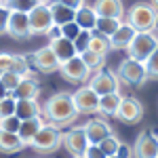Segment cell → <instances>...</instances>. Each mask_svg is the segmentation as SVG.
Here are the masks:
<instances>
[{
    "instance_id": "6da1fadb",
    "label": "cell",
    "mask_w": 158,
    "mask_h": 158,
    "mask_svg": "<svg viewBox=\"0 0 158 158\" xmlns=\"http://www.w3.org/2000/svg\"><path fill=\"white\" fill-rule=\"evenodd\" d=\"M80 114L74 106V97L72 93L68 91H59L55 95H51V99L44 103L42 108V118L47 124H53L57 129H63V127H70L76 122Z\"/></svg>"
},
{
    "instance_id": "7a4b0ae2",
    "label": "cell",
    "mask_w": 158,
    "mask_h": 158,
    "mask_svg": "<svg viewBox=\"0 0 158 158\" xmlns=\"http://www.w3.org/2000/svg\"><path fill=\"white\" fill-rule=\"evenodd\" d=\"M124 21L131 25L135 32H154L158 21V11L150 2H137L129 9Z\"/></svg>"
},
{
    "instance_id": "3957f363",
    "label": "cell",
    "mask_w": 158,
    "mask_h": 158,
    "mask_svg": "<svg viewBox=\"0 0 158 158\" xmlns=\"http://www.w3.org/2000/svg\"><path fill=\"white\" fill-rule=\"evenodd\" d=\"M158 49V34L156 32H137L133 42L127 49V57L139 63H146L150 55Z\"/></svg>"
},
{
    "instance_id": "277c9868",
    "label": "cell",
    "mask_w": 158,
    "mask_h": 158,
    "mask_svg": "<svg viewBox=\"0 0 158 158\" xmlns=\"http://www.w3.org/2000/svg\"><path fill=\"white\" fill-rule=\"evenodd\" d=\"M61 143H63V133L53 124H44L40 129V133L34 137L30 148L38 154H51V152H57L61 148Z\"/></svg>"
},
{
    "instance_id": "5b68a950",
    "label": "cell",
    "mask_w": 158,
    "mask_h": 158,
    "mask_svg": "<svg viewBox=\"0 0 158 158\" xmlns=\"http://www.w3.org/2000/svg\"><path fill=\"white\" fill-rule=\"evenodd\" d=\"M86 86L91 91H95L99 97L112 95V93H120V80H118L116 72H112V70H97L89 78Z\"/></svg>"
},
{
    "instance_id": "8992f818",
    "label": "cell",
    "mask_w": 158,
    "mask_h": 158,
    "mask_svg": "<svg viewBox=\"0 0 158 158\" xmlns=\"http://www.w3.org/2000/svg\"><path fill=\"white\" fill-rule=\"evenodd\" d=\"M118 80L124 82L129 86H141L143 82L148 80V72H146V65L139 63V61H133V59H122L120 65H118Z\"/></svg>"
},
{
    "instance_id": "52a82bcc",
    "label": "cell",
    "mask_w": 158,
    "mask_h": 158,
    "mask_svg": "<svg viewBox=\"0 0 158 158\" xmlns=\"http://www.w3.org/2000/svg\"><path fill=\"white\" fill-rule=\"evenodd\" d=\"M59 72L63 76V80H68L72 85H82V82H89V78H91V70L85 65V61L80 59V55H76L70 61L61 63Z\"/></svg>"
},
{
    "instance_id": "ba28073f",
    "label": "cell",
    "mask_w": 158,
    "mask_h": 158,
    "mask_svg": "<svg viewBox=\"0 0 158 158\" xmlns=\"http://www.w3.org/2000/svg\"><path fill=\"white\" fill-rule=\"evenodd\" d=\"M27 19H30V34L32 36L47 34L55 25L53 23V17H51V9L49 6H42V4H36L32 11L27 13Z\"/></svg>"
},
{
    "instance_id": "9c48e42d",
    "label": "cell",
    "mask_w": 158,
    "mask_h": 158,
    "mask_svg": "<svg viewBox=\"0 0 158 158\" xmlns=\"http://www.w3.org/2000/svg\"><path fill=\"white\" fill-rule=\"evenodd\" d=\"M143 103L135 97H122L120 106H118V112H116V118L122 120L124 124H137L143 118Z\"/></svg>"
},
{
    "instance_id": "30bf717a",
    "label": "cell",
    "mask_w": 158,
    "mask_h": 158,
    "mask_svg": "<svg viewBox=\"0 0 158 158\" xmlns=\"http://www.w3.org/2000/svg\"><path fill=\"white\" fill-rule=\"evenodd\" d=\"M27 61H30V65H34L36 70H40V72H44V74L59 72V68H61L59 59L55 57V53H53L49 47H42V49L34 51V53L27 57Z\"/></svg>"
},
{
    "instance_id": "8fae6325",
    "label": "cell",
    "mask_w": 158,
    "mask_h": 158,
    "mask_svg": "<svg viewBox=\"0 0 158 158\" xmlns=\"http://www.w3.org/2000/svg\"><path fill=\"white\" fill-rule=\"evenodd\" d=\"M133 158H158V135L152 131H141L135 139Z\"/></svg>"
},
{
    "instance_id": "7c38bea8",
    "label": "cell",
    "mask_w": 158,
    "mask_h": 158,
    "mask_svg": "<svg viewBox=\"0 0 158 158\" xmlns=\"http://www.w3.org/2000/svg\"><path fill=\"white\" fill-rule=\"evenodd\" d=\"M61 146L65 148L68 154H72V156H85L86 148L91 146V143H89V139H86L82 127H74L68 133H63V143H61Z\"/></svg>"
},
{
    "instance_id": "4fadbf2b",
    "label": "cell",
    "mask_w": 158,
    "mask_h": 158,
    "mask_svg": "<svg viewBox=\"0 0 158 158\" xmlns=\"http://www.w3.org/2000/svg\"><path fill=\"white\" fill-rule=\"evenodd\" d=\"M72 97L78 114H97L99 112V95L95 91H91L89 86H80L76 93H72Z\"/></svg>"
},
{
    "instance_id": "5bb4252c",
    "label": "cell",
    "mask_w": 158,
    "mask_h": 158,
    "mask_svg": "<svg viewBox=\"0 0 158 158\" xmlns=\"http://www.w3.org/2000/svg\"><path fill=\"white\" fill-rule=\"evenodd\" d=\"M6 34L11 38H15V40H27V38H32L27 13L11 11V15H9V25H6Z\"/></svg>"
},
{
    "instance_id": "9a60e30c",
    "label": "cell",
    "mask_w": 158,
    "mask_h": 158,
    "mask_svg": "<svg viewBox=\"0 0 158 158\" xmlns=\"http://www.w3.org/2000/svg\"><path fill=\"white\" fill-rule=\"evenodd\" d=\"M82 131H85L86 139H89V143L91 146H99L108 135H112V127H110L108 120H103V118H93V120H89L82 127Z\"/></svg>"
},
{
    "instance_id": "2e32d148",
    "label": "cell",
    "mask_w": 158,
    "mask_h": 158,
    "mask_svg": "<svg viewBox=\"0 0 158 158\" xmlns=\"http://www.w3.org/2000/svg\"><path fill=\"white\" fill-rule=\"evenodd\" d=\"M93 11L97 17H108V19H118L124 21V6L120 0H95Z\"/></svg>"
},
{
    "instance_id": "e0dca14e",
    "label": "cell",
    "mask_w": 158,
    "mask_h": 158,
    "mask_svg": "<svg viewBox=\"0 0 158 158\" xmlns=\"http://www.w3.org/2000/svg\"><path fill=\"white\" fill-rule=\"evenodd\" d=\"M47 122L42 116H36V118H30V120H21V127H19V133L17 137L21 139V143L25 146H32V141H34V137L40 133V129L44 127Z\"/></svg>"
},
{
    "instance_id": "ac0fdd59",
    "label": "cell",
    "mask_w": 158,
    "mask_h": 158,
    "mask_svg": "<svg viewBox=\"0 0 158 158\" xmlns=\"http://www.w3.org/2000/svg\"><path fill=\"white\" fill-rule=\"evenodd\" d=\"M38 95H40V82H38L36 78H32V76L21 78L19 86H17V89L11 93V97L15 99V101H23V99H38Z\"/></svg>"
},
{
    "instance_id": "d6986e66",
    "label": "cell",
    "mask_w": 158,
    "mask_h": 158,
    "mask_svg": "<svg viewBox=\"0 0 158 158\" xmlns=\"http://www.w3.org/2000/svg\"><path fill=\"white\" fill-rule=\"evenodd\" d=\"M135 34H137V32H135L133 27L127 23V21H122L120 27L116 30V34L110 38V47H112L114 51H127V49H129V44L133 42Z\"/></svg>"
},
{
    "instance_id": "ffe728a7",
    "label": "cell",
    "mask_w": 158,
    "mask_h": 158,
    "mask_svg": "<svg viewBox=\"0 0 158 158\" xmlns=\"http://www.w3.org/2000/svg\"><path fill=\"white\" fill-rule=\"evenodd\" d=\"M49 49L55 53V57L59 59V63H65V61H70L72 57H76L78 53H76V47H74L72 40H68V38H57V40H53L49 42Z\"/></svg>"
},
{
    "instance_id": "44dd1931",
    "label": "cell",
    "mask_w": 158,
    "mask_h": 158,
    "mask_svg": "<svg viewBox=\"0 0 158 158\" xmlns=\"http://www.w3.org/2000/svg\"><path fill=\"white\" fill-rule=\"evenodd\" d=\"M97 13L93 11V6H89V4H82L76 15H74V21L76 25L80 27V30H86V32H95V25H97Z\"/></svg>"
},
{
    "instance_id": "7402d4cb",
    "label": "cell",
    "mask_w": 158,
    "mask_h": 158,
    "mask_svg": "<svg viewBox=\"0 0 158 158\" xmlns=\"http://www.w3.org/2000/svg\"><path fill=\"white\" fill-rule=\"evenodd\" d=\"M15 116H17L19 120H30V118L42 116V110H40L36 99H23V101H17V106H15Z\"/></svg>"
},
{
    "instance_id": "603a6c76",
    "label": "cell",
    "mask_w": 158,
    "mask_h": 158,
    "mask_svg": "<svg viewBox=\"0 0 158 158\" xmlns=\"http://www.w3.org/2000/svg\"><path fill=\"white\" fill-rule=\"evenodd\" d=\"M19 150H23V143L17 135L0 131V152L2 154H17Z\"/></svg>"
},
{
    "instance_id": "cb8c5ba5",
    "label": "cell",
    "mask_w": 158,
    "mask_h": 158,
    "mask_svg": "<svg viewBox=\"0 0 158 158\" xmlns=\"http://www.w3.org/2000/svg\"><path fill=\"white\" fill-rule=\"evenodd\" d=\"M120 101H122L120 93H112V95L99 97V114H103V116H116Z\"/></svg>"
},
{
    "instance_id": "d4e9b609",
    "label": "cell",
    "mask_w": 158,
    "mask_h": 158,
    "mask_svg": "<svg viewBox=\"0 0 158 158\" xmlns=\"http://www.w3.org/2000/svg\"><path fill=\"white\" fill-rule=\"evenodd\" d=\"M74 15H76V11H72V9H68L65 4H61V2H55L53 6H51V17H53V23L55 25H65L70 23V21H74Z\"/></svg>"
},
{
    "instance_id": "484cf974",
    "label": "cell",
    "mask_w": 158,
    "mask_h": 158,
    "mask_svg": "<svg viewBox=\"0 0 158 158\" xmlns=\"http://www.w3.org/2000/svg\"><path fill=\"white\" fill-rule=\"evenodd\" d=\"M122 21H118V19H108V17H99L97 19V25H95V32L97 34H101L103 38H112L114 34H116V30L120 27Z\"/></svg>"
},
{
    "instance_id": "4316f807",
    "label": "cell",
    "mask_w": 158,
    "mask_h": 158,
    "mask_svg": "<svg viewBox=\"0 0 158 158\" xmlns=\"http://www.w3.org/2000/svg\"><path fill=\"white\" fill-rule=\"evenodd\" d=\"M89 51H93V53H97V55H101V57H106L110 51H112V47H110V40H108V38H103L101 34H97V32H91Z\"/></svg>"
},
{
    "instance_id": "83f0119b",
    "label": "cell",
    "mask_w": 158,
    "mask_h": 158,
    "mask_svg": "<svg viewBox=\"0 0 158 158\" xmlns=\"http://www.w3.org/2000/svg\"><path fill=\"white\" fill-rule=\"evenodd\" d=\"M80 59L85 61V65L93 72H97V70H103V65H106V57H101L97 53H93V51H85V53H80Z\"/></svg>"
},
{
    "instance_id": "f1b7e54d",
    "label": "cell",
    "mask_w": 158,
    "mask_h": 158,
    "mask_svg": "<svg viewBox=\"0 0 158 158\" xmlns=\"http://www.w3.org/2000/svg\"><path fill=\"white\" fill-rule=\"evenodd\" d=\"M120 143H122V141L118 139V135L112 133V135H108V137H106V139L99 143V150H101V152H103L108 158H110V156H116V154H118V148H120Z\"/></svg>"
},
{
    "instance_id": "f546056e",
    "label": "cell",
    "mask_w": 158,
    "mask_h": 158,
    "mask_svg": "<svg viewBox=\"0 0 158 158\" xmlns=\"http://www.w3.org/2000/svg\"><path fill=\"white\" fill-rule=\"evenodd\" d=\"M4 6L15 13H30L36 6V2L34 0H4Z\"/></svg>"
},
{
    "instance_id": "4dcf8cb0",
    "label": "cell",
    "mask_w": 158,
    "mask_h": 158,
    "mask_svg": "<svg viewBox=\"0 0 158 158\" xmlns=\"http://www.w3.org/2000/svg\"><path fill=\"white\" fill-rule=\"evenodd\" d=\"M0 82H2V86L9 93H13L19 86V82H21V76H17L15 72H4V74H0Z\"/></svg>"
},
{
    "instance_id": "1f68e13d",
    "label": "cell",
    "mask_w": 158,
    "mask_h": 158,
    "mask_svg": "<svg viewBox=\"0 0 158 158\" xmlns=\"http://www.w3.org/2000/svg\"><path fill=\"white\" fill-rule=\"evenodd\" d=\"M148 72V80H158V49L150 55V59L143 63Z\"/></svg>"
},
{
    "instance_id": "d6a6232c",
    "label": "cell",
    "mask_w": 158,
    "mask_h": 158,
    "mask_svg": "<svg viewBox=\"0 0 158 158\" xmlns=\"http://www.w3.org/2000/svg\"><path fill=\"white\" fill-rule=\"evenodd\" d=\"M19 127H21V120L17 116H9V118H2L0 120V131H6V133H19Z\"/></svg>"
},
{
    "instance_id": "836d02e7",
    "label": "cell",
    "mask_w": 158,
    "mask_h": 158,
    "mask_svg": "<svg viewBox=\"0 0 158 158\" xmlns=\"http://www.w3.org/2000/svg\"><path fill=\"white\" fill-rule=\"evenodd\" d=\"M89 42H91V32H86V30H80V34L76 36V40H74V47H76V53L80 55V53H85V51H89Z\"/></svg>"
},
{
    "instance_id": "e575fe53",
    "label": "cell",
    "mask_w": 158,
    "mask_h": 158,
    "mask_svg": "<svg viewBox=\"0 0 158 158\" xmlns=\"http://www.w3.org/2000/svg\"><path fill=\"white\" fill-rule=\"evenodd\" d=\"M15 106H17V101L9 95L6 99H2L0 101V120L2 118H9V116H15Z\"/></svg>"
},
{
    "instance_id": "d590c367",
    "label": "cell",
    "mask_w": 158,
    "mask_h": 158,
    "mask_svg": "<svg viewBox=\"0 0 158 158\" xmlns=\"http://www.w3.org/2000/svg\"><path fill=\"white\" fill-rule=\"evenodd\" d=\"M61 34H63V38H68V40H76V36L80 34V27L76 25V21H70V23L61 25Z\"/></svg>"
},
{
    "instance_id": "8d00e7d4",
    "label": "cell",
    "mask_w": 158,
    "mask_h": 158,
    "mask_svg": "<svg viewBox=\"0 0 158 158\" xmlns=\"http://www.w3.org/2000/svg\"><path fill=\"white\" fill-rule=\"evenodd\" d=\"M13 59H15V55H11V53H0V74L11 72Z\"/></svg>"
},
{
    "instance_id": "74e56055",
    "label": "cell",
    "mask_w": 158,
    "mask_h": 158,
    "mask_svg": "<svg viewBox=\"0 0 158 158\" xmlns=\"http://www.w3.org/2000/svg\"><path fill=\"white\" fill-rule=\"evenodd\" d=\"M9 15H11V11L2 4L0 6V34H6V25H9Z\"/></svg>"
},
{
    "instance_id": "f35d334b",
    "label": "cell",
    "mask_w": 158,
    "mask_h": 158,
    "mask_svg": "<svg viewBox=\"0 0 158 158\" xmlns=\"http://www.w3.org/2000/svg\"><path fill=\"white\" fill-rule=\"evenodd\" d=\"M82 158H108V156H106V154L99 150V146H89Z\"/></svg>"
},
{
    "instance_id": "ab89813d",
    "label": "cell",
    "mask_w": 158,
    "mask_h": 158,
    "mask_svg": "<svg viewBox=\"0 0 158 158\" xmlns=\"http://www.w3.org/2000/svg\"><path fill=\"white\" fill-rule=\"evenodd\" d=\"M118 158H133V148L129 146V143H124L122 141L120 148H118V154H116Z\"/></svg>"
},
{
    "instance_id": "60d3db41",
    "label": "cell",
    "mask_w": 158,
    "mask_h": 158,
    "mask_svg": "<svg viewBox=\"0 0 158 158\" xmlns=\"http://www.w3.org/2000/svg\"><path fill=\"white\" fill-rule=\"evenodd\" d=\"M57 2L65 4V6H68V9H72V11H78V9L85 4V0H57Z\"/></svg>"
},
{
    "instance_id": "b9f144b4",
    "label": "cell",
    "mask_w": 158,
    "mask_h": 158,
    "mask_svg": "<svg viewBox=\"0 0 158 158\" xmlns=\"http://www.w3.org/2000/svg\"><path fill=\"white\" fill-rule=\"evenodd\" d=\"M47 36H49L51 42H53V40H57V38H61V36H63V34H61V27H59V25H53L49 32H47Z\"/></svg>"
},
{
    "instance_id": "7bdbcfd3",
    "label": "cell",
    "mask_w": 158,
    "mask_h": 158,
    "mask_svg": "<svg viewBox=\"0 0 158 158\" xmlns=\"http://www.w3.org/2000/svg\"><path fill=\"white\" fill-rule=\"evenodd\" d=\"M9 95H11V93H9V91H6V89L2 86V82H0V101H2V99H6Z\"/></svg>"
},
{
    "instance_id": "ee69618b",
    "label": "cell",
    "mask_w": 158,
    "mask_h": 158,
    "mask_svg": "<svg viewBox=\"0 0 158 158\" xmlns=\"http://www.w3.org/2000/svg\"><path fill=\"white\" fill-rule=\"evenodd\" d=\"M152 6H154V9L158 11V0H152Z\"/></svg>"
},
{
    "instance_id": "f6af8a7d",
    "label": "cell",
    "mask_w": 158,
    "mask_h": 158,
    "mask_svg": "<svg viewBox=\"0 0 158 158\" xmlns=\"http://www.w3.org/2000/svg\"><path fill=\"white\" fill-rule=\"evenodd\" d=\"M154 32H156V34H158V21H156V30H154Z\"/></svg>"
},
{
    "instance_id": "bcb514c9",
    "label": "cell",
    "mask_w": 158,
    "mask_h": 158,
    "mask_svg": "<svg viewBox=\"0 0 158 158\" xmlns=\"http://www.w3.org/2000/svg\"><path fill=\"white\" fill-rule=\"evenodd\" d=\"M2 4H4V0H0V6H2Z\"/></svg>"
},
{
    "instance_id": "7dc6e473",
    "label": "cell",
    "mask_w": 158,
    "mask_h": 158,
    "mask_svg": "<svg viewBox=\"0 0 158 158\" xmlns=\"http://www.w3.org/2000/svg\"><path fill=\"white\" fill-rule=\"evenodd\" d=\"M72 158H82V156H72Z\"/></svg>"
},
{
    "instance_id": "c3c4849f",
    "label": "cell",
    "mask_w": 158,
    "mask_h": 158,
    "mask_svg": "<svg viewBox=\"0 0 158 158\" xmlns=\"http://www.w3.org/2000/svg\"><path fill=\"white\" fill-rule=\"evenodd\" d=\"M110 158H118V156H110Z\"/></svg>"
},
{
    "instance_id": "681fc988",
    "label": "cell",
    "mask_w": 158,
    "mask_h": 158,
    "mask_svg": "<svg viewBox=\"0 0 158 158\" xmlns=\"http://www.w3.org/2000/svg\"><path fill=\"white\" fill-rule=\"evenodd\" d=\"M34 2H38V0H34Z\"/></svg>"
}]
</instances>
